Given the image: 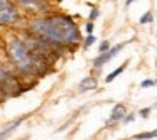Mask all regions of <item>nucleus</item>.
<instances>
[{"label":"nucleus","mask_w":157,"mask_h":140,"mask_svg":"<svg viewBox=\"0 0 157 140\" xmlns=\"http://www.w3.org/2000/svg\"><path fill=\"white\" fill-rule=\"evenodd\" d=\"M108 49H110V42H108V41H103L101 44H100V47H98V52L101 54V52L108 51Z\"/></svg>","instance_id":"nucleus-13"},{"label":"nucleus","mask_w":157,"mask_h":140,"mask_svg":"<svg viewBox=\"0 0 157 140\" xmlns=\"http://www.w3.org/2000/svg\"><path fill=\"white\" fill-rule=\"evenodd\" d=\"M155 83H157V79H155Z\"/></svg>","instance_id":"nucleus-22"},{"label":"nucleus","mask_w":157,"mask_h":140,"mask_svg":"<svg viewBox=\"0 0 157 140\" xmlns=\"http://www.w3.org/2000/svg\"><path fill=\"white\" fill-rule=\"evenodd\" d=\"M157 137V130H152V132H144V133H137L133 135V140H150V138H155Z\"/></svg>","instance_id":"nucleus-10"},{"label":"nucleus","mask_w":157,"mask_h":140,"mask_svg":"<svg viewBox=\"0 0 157 140\" xmlns=\"http://www.w3.org/2000/svg\"><path fill=\"white\" fill-rule=\"evenodd\" d=\"M155 85V81H154V79H144L142 83H140V86H142V88H150V86H154Z\"/></svg>","instance_id":"nucleus-14"},{"label":"nucleus","mask_w":157,"mask_h":140,"mask_svg":"<svg viewBox=\"0 0 157 140\" xmlns=\"http://www.w3.org/2000/svg\"><path fill=\"white\" fill-rule=\"evenodd\" d=\"M19 4L22 5V7H25L27 10H36V12H44L46 9V4L42 2V0H17Z\"/></svg>","instance_id":"nucleus-5"},{"label":"nucleus","mask_w":157,"mask_h":140,"mask_svg":"<svg viewBox=\"0 0 157 140\" xmlns=\"http://www.w3.org/2000/svg\"><path fill=\"white\" fill-rule=\"evenodd\" d=\"M149 113H150V108H142L140 110V116H142V118H147Z\"/></svg>","instance_id":"nucleus-16"},{"label":"nucleus","mask_w":157,"mask_h":140,"mask_svg":"<svg viewBox=\"0 0 157 140\" xmlns=\"http://www.w3.org/2000/svg\"><path fill=\"white\" fill-rule=\"evenodd\" d=\"M9 2H10V0H9Z\"/></svg>","instance_id":"nucleus-23"},{"label":"nucleus","mask_w":157,"mask_h":140,"mask_svg":"<svg viewBox=\"0 0 157 140\" xmlns=\"http://www.w3.org/2000/svg\"><path fill=\"white\" fill-rule=\"evenodd\" d=\"M0 86H2V89H4L5 95H10V93H17L19 91L17 81L14 79V76H10V73H9L4 66H0Z\"/></svg>","instance_id":"nucleus-3"},{"label":"nucleus","mask_w":157,"mask_h":140,"mask_svg":"<svg viewBox=\"0 0 157 140\" xmlns=\"http://www.w3.org/2000/svg\"><path fill=\"white\" fill-rule=\"evenodd\" d=\"M22 120H24V118H19L17 122L10 123V125H9V127H5V128L2 130V132H0V140H5V138H7V137H10L12 133L15 132V128H17V127H19V125H21V123H22Z\"/></svg>","instance_id":"nucleus-8"},{"label":"nucleus","mask_w":157,"mask_h":140,"mask_svg":"<svg viewBox=\"0 0 157 140\" xmlns=\"http://www.w3.org/2000/svg\"><path fill=\"white\" fill-rule=\"evenodd\" d=\"M19 22V10L12 2L5 4L4 7H0V25L9 27Z\"/></svg>","instance_id":"nucleus-2"},{"label":"nucleus","mask_w":157,"mask_h":140,"mask_svg":"<svg viewBox=\"0 0 157 140\" xmlns=\"http://www.w3.org/2000/svg\"><path fill=\"white\" fill-rule=\"evenodd\" d=\"M127 64H128V61H125V62H123V64H122V66H120V68H117V69H115V71H112V73H110V74H108V76H106V78H105V81H106V83H112V81H113V79H115V78H117V76H120V74H122V73H123V71H125V68H127Z\"/></svg>","instance_id":"nucleus-9"},{"label":"nucleus","mask_w":157,"mask_h":140,"mask_svg":"<svg viewBox=\"0 0 157 140\" xmlns=\"http://www.w3.org/2000/svg\"><path fill=\"white\" fill-rule=\"evenodd\" d=\"M4 98H5V93L2 89V86H0V101H4Z\"/></svg>","instance_id":"nucleus-19"},{"label":"nucleus","mask_w":157,"mask_h":140,"mask_svg":"<svg viewBox=\"0 0 157 140\" xmlns=\"http://www.w3.org/2000/svg\"><path fill=\"white\" fill-rule=\"evenodd\" d=\"M125 115H127V108H125V105L118 103V105L113 106L112 115H110V120H108L106 123H108V125H112V123H115V122H120V120H123V116H125Z\"/></svg>","instance_id":"nucleus-6"},{"label":"nucleus","mask_w":157,"mask_h":140,"mask_svg":"<svg viewBox=\"0 0 157 140\" xmlns=\"http://www.w3.org/2000/svg\"><path fill=\"white\" fill-rule=\"evenodd\" d=\"M95 42H96V37L93 34H88V36H86V39H85V47H90V46L95 44Z\"/></svg>","instance_id":"nucleus-12"},{"label":"nucleus","mask_w":157,"mask_h":140,"mask_svg":"<svg viewBox=\"0 0 157 140\" xmlns=\"http://www.w3.org/2000/svg\"><path fill=\"white\" fill-rule=\"evenodd\" d=\"M132 2H135V0H125V5H127V7H128V5L132 4Z\"/></svg>","instance_id":"nucleus-21"},{"label":"nucleus","mask_w":157,"mask_h":140,"mask_svg":"<svg viewBox=\"0 0 157 140\" xmlns=\"http://www.w3.org/2000/svg\"><path fill=\"white\" fill-rule=\"evenodd\" d=\"M9 56H10L12 62L17 66V69H21L22 73H27L31 74L34 71V62H32V54L31 49L25 42H22L21 39L14 37L10 42H9Z\"/></svg>","instance_id":"nucleus-1"},{"label":"nucleus","mask_w":157,"mask_h":140,"mask_svg":"<svg viewBox=\"0 0 157 140\" xmlns=\"http://www.w3.org/2000/svg\"><path fill=\"white\" fill-rule=\"evenodd\" d=\"M98 15H100V10H98L96 7H93V9H91V12H90V21L93 22L96 17H98Z\"/></svg>","instance_id":"nucleus-15"},{"label":"nucleus","mask_w":157,"mask_h":140,"mask_svg":"<svg viewBox=\"0 0 157 140\" xmlns=\"http://www.w3.org/2000/svg\"><path fill=\"white\" fill-rule=\"evenodd\" d=\"M133 120H135V116H133V115H127V116H123V122H125V123H130V122H133Z\"/></svg>","instance_id":"nucleus-18"},{"label":"nucleus","mask_w":157,"mask_h":140,"mask_svg":"<svg viewBox=\"0 0 157 140\" xmlns=\"http://www.w3.org/2000/svg\"><path fill=\"white\" fill-rule=\"evenodd\" d=\"M93 27H95V24L90 21L88 24H86V32H88V34H91V32H93Z\"/></svg>","instance_id":"nucleus-17"},{"label":"nucleus","mask_w":157,"mask_h":140,"mask_svg":"<svg viewBox=\"0 0 157 140\" xmlns=\"http://www.w3.org/2000/svg\"><path fill=\"white\" fill-rule=\"evenodd\" d=\"M122 49H123V44H117V46H113V47H110L108 51L101 52V54H100L98 58L93 61V66H95V68H101L103 64H106L108 61H112V59L115 58V56L122 51Z\"/></svg>","instance_id":"nucleus-4"},{"label":"nucleus","mask_w":157,"mask_h":140,"mask_svg":"<svg viewBox=\"0 0 157 140\" xmlns=\"http://www.w3.org/2000/svg\"><path fill=\"white\" fill-rule=\"evenodd\" d=\"M5 4H9V0H0V7H4Z\"/></svg>","instance_id":"nucleus-20"},{"label":"nucleus","mask_w":157,"mask_h":140,"mask_svg":"<svg viewBox=\"0 0 157 140\" xmlns=\"http://www.w3.org/2000/svg\"><path fill=\"white\" fill-rule=\"evenodd\" d=\"M96 86H98V81H96L93 76H86V78H83L81 81H79L78 88H79V91H91Z\"/></svg>","instance_id":"nucleus-7"},{"label":"nucleus","mask_w":157,"mask_h":140,"mask_svg":"<svg viewBox=\"0 0 157 140\" xmlns=\"http://www.w3.org/2000/svg\"><path fill=\"white\" fill-rule=\"evenodd\" d=\"M154 22V15L152 12H145V14L140 17V24H152Z\"/></svg>","instance_id":"nucleus-11"}]
</instances>
